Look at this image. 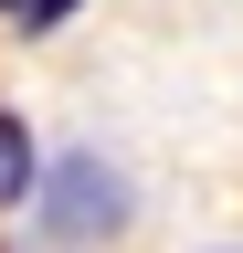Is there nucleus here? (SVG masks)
<instances>
[{"label": "nucleus", "mask_w": 243, "mask_h": 253, "mask_svg": "<svg viewBox=\"0 0 243 253\" xmlns=\"http://www.w3.org/2000/svg\"><path fill=\"white\" fill-rule=\"evenodd\" d=\"M64 11H74V0H21V32H53Z\"/></svg>", "instance_id": "3"}, {"label": "nucleus", "mask_w": 243, "mask_h": 253, "mask_svg": "<svg viewBox=\"0 0 243 253\" xmlns=\"http://www.w3.org/2000/svg\"><path fill=\"white\" fill-rule=\"evenodd\" d=\"M116 221H127V179H116L106 158H64V169H53L43 232H53V243H96V232H116Z\"/></svg>", "instance_id": "1"}, {"label": "nucleus", "mask_w": 243, "mask_h": 253, "mask_svg": "<svg viewBox=\"0 0 243 253\" xmlns=\"http://www.w3.org/2000/svg\"><path fill=\"white\" fill-rule=\"evenodd\" d=\"M32 190V137H21V116H0V211Z\"/></svg>", "instance_id": "2"}, {"label": "nucleus", "mask_w": 243, "mask_h": 253, "mask_svg": "<svg viewBox=\"0 0 243 253\" xmlns=\"http://www.w3.org/2000/svg\"><path fill=\"white\" fill-rule=\"evenodd\" d=\"M0 11H21V0H0Z\"/></svg>", "instance_id": "4"}]
</instances>
